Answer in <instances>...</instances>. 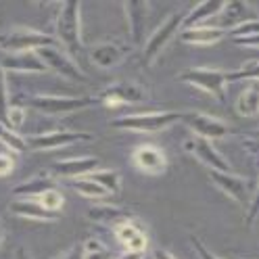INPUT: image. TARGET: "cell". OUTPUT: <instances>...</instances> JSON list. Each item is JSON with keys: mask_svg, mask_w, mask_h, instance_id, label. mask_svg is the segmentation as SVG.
I'll use <instances>...</instances> for the list:
<instances>
[{"mask_svg": "<svg viewBox=\"0 0 259 259\" xmlns=\"http://www.w3.org/2000/svg\"><path fill=\"white\" fill-rule=\"evenodd\" d=\"M230 38L234 40V44L238 46H247V48H257L259 46V25H257V17L240 23L238 27H234L230 31Z\"/></svg>", "mask_w": 259, "mask_h": 259, "instance_id": "cell-26", "label": "cell"}, {"mask_svg": "<svg viewBox=\"0 0 259 259\" xmlns=\"http://www.w3.org/2000/svg\"><path fill=\"white\" fill-rule=\"evenodd\" d=\"M236 113L240 117H257L259 113V92H257V82H249L247 88L238 94L236 101Z\"/></svg>", "mask_w": 259, "mask_h": 259, "instance_id": "cell-25", "label": "cell"}, {"mask_svg": "<svg viewBox=\"0 0 259 259\" xmlns=\"http://www.w3.org/2000/svg\"><path fill=\"white\" fill-rule=\"evenodd\" d=\"M0 67L5 71H19V73H46V65L36 53H15L0 57Z\"/></svg>", "mask_w": 259, "mask_h": 259, "instance_id": "cell-20", "label": "cell"}, {"mask_svg": "<svg viewBox=\"0 0 259 259\" xmlns=\"http://www.w3.org/2000/svg\"><path fill=\"white\" fill-rule=\"evenodd\" d=\"M36 201L42 205V209H46L48 213H55V215H59V211L63 209V203H65L63 194H61L57 188H48V190H44Z\"/></svg>", "mask_w": 259, "mask_h": 259, "instance_id": "cell-32", "label": "cell"}, {"mask_svg": "<svg viewBox=\"0 0 259 259\" xmlns=\"http://www.w3.org/2000/svg\"><path fill=\"white\" fill-rule=\"evenodd\" d=\"M188 242H190V247L194 249V253H197L199 259H222V257H218L213 251H209L207 245H205V242H203L199 236H194V234H192V236L188 238Z\"/></svg>", "mask_w": 259, "mask_h": 259, "instance_id": "cell-35", "label": "cell"}, {"mask_svg": "<svg viewBox=\"0 0 259 259\" xmlns=\"http://www.w3.org/2000/svg\"><path fill=\"white\" fill-rule=\"evenodd\" d=\"M5 238H7V232H5V226L0 224V247H3V242H5Z\"/></svg>", "mask_w": 259, "mask_h": 259, "instance_id": "cell-43", "label": "cell"}, {"mask_svg": "<svg viewBox=\"0 0 259 259\" xmlns=\"http://www.w3.org/2000/svg\"><path fill=\"white\" fill-rule=\"evenodd\" d=\"M57 44L55 36L44 34V31L31 29L25 25H15L0 34V53L15 55V53H36L44 46Z\"/></svg>", "mask_w": 259, "mask_h": 259, "instance_id": "cell-2", "label": "cell"}, {"mask_svg": "<svg viewBox=\"0 0 259 259\" xmlns=\"http://www.w3.org/2000/svg\"><path fill=\"white\" fill-rule=\"evenodd\" d=\"M153 259H178V257H174L167 249H153Z\"/></svg>", "mask_w": 259, "mask_h": 259, "instance_id": "cell-40", "label": "cell"}, {"mask_svg": "<svg viewBox=\"0 0 259 259\" xmlns=\"http://www.w3.org/2000/svg\"><path fill=\"white\" fill-rule=\"evenodd\" d=\"M13 169H15V155L0 153V178L13 174Z\"/></svg>", "mask_w": 259, "mask_h": 259, "instance_id": "cell-37", "label": "cell"}, {"mask_svg": "<svg viewBox=\"0 0 259 259\" xmlns=\"http://www.w3.org/2000/svg\"><path fill=\"white\" fill-rule=\"evenodd\" d=\"M130 159H132V165L138 171L147 176H161L167 171V165H169L165 151L157 147V144H138L132 151Z\"/></svg>", "mask_w": 259, "mask_h": 259, "instance_id": "cell-14", "label": "cell"}, {"mask_svg": "<svg viewBox=\"0 0 259 259\" xmlns=\"http://www.w3.org/2000/svg\"><path fill=\"white\" fill-rule=\"evenodd\" d=\"M94 140L88 132H44V134H31L25 138L27 151H59L67 149L75 142H90Z\"/></svg>", "mask_w": 259, "mask_h": 259, "instance_id": "cell-12", "label": "cell"}, {"mask_svg": "<svg viewBox=\"0 0 259 259\" xmlns=\"http://www.w3.org/2000/svg\"><path fill=\"white\" fill-rule=\"evenodd\" d=\"M242 147H245V151H247V155L251 159V163L255 165L257 163V136H255V132L242 136Z\"/></svg>", "mask_w": 259, "mask_h": 259, "instance_id": "cell-36", "label": "cell"}, {"mask_svg": "<svg viewBox=\"0 0 259 259\" xmlns=\"http://www.w3.org/2000/svg\"><path fill=\"white\" fill-rule=\"evenodd\" d=\"M257 71H259V63L257 59H251L245 65H240L238 69L226 71V77H228V84L230 82H257Z\"/></svg>", "mask_w": 259, "mask_h": 259, "instance_id": "cell-31", "label": "cell"}, {"mask_svg": "<svg viewBox=\"0 0 259 259\" xmlns=\"http://www.w3.org/2000/svg\"><path fill=\"white\" fill-rule=\"evenodd\" d=\"M82 259H115V255L101 238L92 236L82 242Z\"/></svg>", "mask_w": 259, "mask_h": 259, "instance_id": "cell-30", "label": "cell"}, {"mask_svg": "<svg viewBox=\"0 0 259 259\" xmlns=\"http://www.w3.org/2000/svg\"><path fill=\"white\" fill-rule=\"evenodd\" d=\"M184 149L192 157H197L205 167H209V171H230V163L213 147V142L197 138V136H190V138L184 140Z\"/></svg>", "mask_w": 259, "mask_h": 259, "instance_id": "cell-15", "label": "cell"}, {"mask_svg": "<svg viewBox=\"0 0 259 259\" xmlns=\"http://www.w3.org/2000/svg\"><path fill=\"white\" fill-rule=\"evenodd\" d=\"M48 188H57L55 186V176L51 171H40L36 176H31L29 180L19 182L17 186H13V197L15 199H38L40 194Z\"/></svg>", "mask_w": 259, "mask_h": 259, "instance_id": "cell-21", "label": "cell"}, {"mask_svg": "<svg viewBox=\"0 0 259 259\" xmlns=\"http://www.w3.org/2000/svg\"><path fill=\"white\" fill-rule=\"evenodd\" d=\"M101 161L99 157L92 155H84V157H71V159H61L51 167V174L55 178H67V180H73V178H82L88 176L90 171L99 169Z\"/></svg>", "mask_w": 259, "mask_h": 259, "instance_id": "cell-17", "label": "cell"}, {"mask_svg": "<svg viewBox=\"0 0 259 259\" xmlns=\"http://www.w3.org/2000/svg\"><path fill=\"white\" fill-rule=\"evenodd\" d=\"M130 53H132V44L121 40V38H109V40H101L88 48V61L99 67L103 71L113 69L121 65Z\"/></svg>", "mask_w": 259, "mask_h": 259, "instance_id": "cell-10", "label": "cell"}, {"mask_svg": "<svg viewBox=\"0 0 259 259\" xmlns=\"http://www.w3.org/2000/svg\"><path fill=\"white\" fill-rule=\"evenodd\" d=\"M151 99L149 88L142 82L136 79H121V82H113L109 84L99 96V101L103 107L115 109V107H123V105H138V103H147Z\"/></svg>", "mask_w": 259, "mask_h": 259, "instance_id": "cell-5", "label": "cell"}, {"mask_svg": "<svg viewBox=\"0 0 259 259\" xmlns=\"http://www.w3.org/2000/svg\"><path fill=\"white\" fill-rule=\"evenodd\" d=\"M222 0H205V3H199L197 7H192L186 17H184V27H197V25H205V21L209 19H215V15L222 9Z\"/></svg>", "mask_w": 259, "mask_h": 259, "instance_id": "cell-24", "label": "cell"}, {"mask_svg": "<svg viewBox=\"0 0 259 259\" xmlns=\"http://www.w3.org/2000/svg\"><path fill=\"white\" fill-rule=\"evenodd\" d=\"M117 259H144V255H138V253H123V255H119Z\"/></svg>", "mask_w": 259, "mask_h": 259, "instance_id": "cell-42", "label": "cell"}, {"mask_svg": "<svg viewBox=\"0 0 259 259\" xmlns=\"http://www.w3.org/2000/svg\"><path fill=\"white\" fill-rule=\"evenodd\" d=\"M9 84H7V71L0 67V123L7 125V117H9Z\"/></svg>", "mask_w": 259, "mask_h": 259, "instance_id": "cell-33", "label": "cell"}, {"mask_svg": "<svg viewBox=\"0 0 259 259\" xmlns=\"http://www.w3.org/2000/svg\"><path fill=\"white\" fill-rule=\"evenodd\" d=\"M9 213L21 220H34V222H57L55 213H48L46 209L36 199H13L9 203Z\"/></svg>", "mask_w": 259, "mask_h": 259, "instance_id": "cell-23", "label": "cell"}, {"mask_svg": "<svg viewBox=\"0 0 259 259\" xmlns=\"http://www.w3.org/2000/svg\"><path fill=\"white\" fill-rule=\"evenodd\" d=\"M59 259H82V242H77L71 249H67Z\"/></svg>", "mask_w": 259, "mask_h": 259, "instance_id": "cell-39", "label": "cell"}, {"mask_svg": "<svg viewBox=\"0 0 259 259\" xmlns=\"http://www.w3.org/2000/svg\"><path fill=\"white\" fill-rule=\"evenodd\" d=\"M71 190H75L77 194H82L84 199H90V201H103V199H109V192L99 186L94 180H90L88 176H82V178H73V180L67 182Z\"/></svg>", "mask_w": 259, "mask_h": 259, "instance_id": "cell-27", "label": "cell"}, {"mask_svg": "<svg viewBox=\"0 0 259 259\" xmlns=\"http://www.w3.org/2000/svg\"><path fill=\"white\" fill-rule=\"evenodd\" d=\"M253 19L251 13V5L245 3V0H230V3H224L220 13L215 15V21L222 31H232L234 27H238L240 23H245Z\"/></svg>", "mask_w": 259, "mask_h": 259, "instance_id": "cell-19", "label": "cell"}, {"mask_svg": "<svg viewBox=\"0 0 259 259\" xmlns=\"http://www.w3.org/2000/svg\"><path fill=\"white\" fill-rule=\"evenodd\" d=\"M115 232L119 245L125 249V253H138V255H144L149 247V236H147V230L140 226L138 218L136 220H127L123 224H119L117 228H113Z\"/></svg>", "mask_w": 259, "mask_h": 259, "instance_id": "cell-16", "label": "cell"}, {"mask_svg": "<svg viewBox=\"0 0 259 259\" xmlns=\"http://www.w3.org/2000/svg\"><path fill=\"white\" fill-rule=\"evenodd\" d=\"M178 79L188 86H194L207 94L215 96L220 103L226 101V86H228V77H226V71L222 69H211V67H190L184 69Z\"/></svg>", "mask_w": 259, "mask_h": 259, "instance_id": "cell-9", "label": "cell"}, {"mask_svg": "<svg viewBox=\"0 0 259 259\" xmlns=\"http://www.w3.org/2000/svg\"><path fill=\"white\" fill-rule=\"evenodd\" d=\"M36 55L42 59V63L46 65L48 71H55L57 75L69 79V82H88V73L84 71V67H79V63L63 51L59 44L53 46H44L40 51H36Z\"/></svg>", "mask_w": 259, "mask_h": 259, "instance_id": "cell-6", "label": "cell"}, {"mask_svg": "<svg viewBox=\"0 0 259 259\" xmlns=\"http://www.w3.org/2000/svg\"><path fill=\"white\" fill-rule=\"evenodd\" d=\"M178 121H180V111H147V113H132V115H121L111 119V127L127 130V132L155 134Z\"/></svg>", "mask_w": 259, "mask_h": 259, "instance_id": "cell-3", "label": "cell"}, {"mask_svg": "<svg viewBox=\"0 0 259 259\" xmlns=\"http://www.w3.org/2000/svg\"><path fill=\"white\" fill-rule=\"evenodd\" d=\"M209 180L213 182V186L218 190H222L226 197L232 199L242 209H247L249 203L257 197L255 182L247 180V178H242L238 174H232V171H209Z\"/></svg>", "mask_w": 259, "mask_h": 259, "instance_id": "cell-8", "label": "cell"}, {"mask_svg": "<svg viewBox=\"0 0 259 259\" xmlns=\"http://www.w3.org/2000/svg\"><path fill=\"white\" fill-rule=\"evenodd\" d=\"M245 211H247V226H249V228H253L255 222H257V197L249 203V207L245 209Z\"/></svg>", "mask_w": 259, "mask_h": 259, "instance_id": "cell-38", "label": "cell"}, {"mask_svg": "<svg viewBox=\"0 0 259 259\" xmlns=\"http://www.w3.org/2000/svg\"><path fill=\"white\" fill-rule=\"evenodd\" d=\"M23 121H25V109L21 107V105H13L11 103V107H9V117H7V127H11V130H17L23 125Z\"/></svg>", "mask_w": 259, "mask_h": 259, "instance_id": "cell-34", "label": "cell"}, {"mask_svg": "<svg viewBox=\"0 0 259 259\" xmlns=\"http://www.w3.org/2000/svg\"><path fill=\"white\" fill-rule=\"evenodd\" d=\"M178 38H180V42H184V44L209 46V44H215L222 38H226V31H222L215 25L205 23V25H197V27H184V29H180Z\"/></svg>", "mask_w": 259, "mask_h": 259, "instance_id": "cell-22", "label": "cell"}, {"mask_svg": "<svg viewBox=\"0 0 259 259\" xmlns=\"http://www.w3.org/2000/svg\"><path fill=\"white\" fill-rule=\"evenodd\" d=\"M55 34L57 44L75 61L84 53L82 38V5L69 0V3H55Z\"/></svg>", "mask_w": 259, "mask_h": 259, "instance_id": "cell-1", "label": "cell"}, {"mask_svg": "<svg viewBox=\"0 0 259 259\" xmlns=\"http://www.w3.org/2000/svg\"><path fill=\"white\" fill-rule=\"evenodd\" d=\"M96 103L92 96H57V94H34L27 99V105L46 115H69Z\"/></svg>", "mask_w": 259, "mask_h": 259, "instance_id": "cell-7", "label": "cell"}, {"mask_svg": "<svg viewBox=\"0 0 259 259\" xmlns=\"http://www.w3.org/2000/svg\"><path fill=\"white\" fill-rule=\"evenodd\" d=\"M184 17L186 11H174L163 19V23H159V27L149 34V38L144 40V48H142V63L151 67V65L161 57V53L165 51V46L180 34V29L184 25Z\"/></svg>", "mask_w": 259, "mask_h": 259, "instance_id": "cell-4", "label": "cell"}, {"mask_svg": "<svg viewBox=\"0 0 259 259\" xmlns=\"http://www.w3.org/2000/svg\"><path fill=\"white\" fill-rule=\"evenodd\" d=\"M88 178H90V180H94L99 186H103L109 192V197H117V194L121 192V188H123L119 171L109 169V167L107 169H94V171L88 174Z\"/></svg>", "mask_w": 259, "mask_h": 259, "instance_id": "cell-28", "label": "cell"}, {"mask_svg": "<svg viewBox=\"0 0 259 259\" xmlns=\"http://www.w3.org/2000/svg\"><path fill=\"white\" fill-rule=\"evenodd\" d=\"M180 121L188 130H192L197 138H203V140H209V142L226 138L232 132V127L226 121H222L213 115H207V113H203V111H182Z\"/></svg>", "mask_w": 259, "mask_h": 259, "instance_id": "cell-11", "label": "cell"}, {"mask_svg": "<svg viewBox=\"0 0 259 259\" xmlns=\"http://www.w3.org/2000/svg\"><path fill=\"white\" fill-rule=\"evenodd\" d=\"M88 220L96 226H103V228H117L119 224L127 220H136V215L125 207L101 203V205H92L88 209Z\"/></svg>", "mask_w": 259, "mask_h": 259, "instance_id": "cell-18", "label": "cell"}, {"mask_svg": "<svg viewBox=\"0 0 259 259\" xmlns=\"http://www.w3.org/2000/svg\"><path fill=\"white\" fill-rule=\"evenodd\" d=\"M15 259H34V257H31V253L25 247H19L17 251H15Z\"/></svg>", "mask_w": 259, "mask_h": 259, "instance_id": "cell-41", "label": "cell"}, {"mask_svg": "<svg viewBox=\"0 0 259 259\" xmlns=\"http://www.w3.org/2000/svg\"><path fill=\"white\" fill-rule=\"evenodd\" d=\"M0 144L13 155H19L23 151H27V144H25V136H21L19 132H15V130L7 127L0 123Z\"/></svg>", "mask_w": 259, "mask_h": 259, "instance_id": "cell-29", "label": "cell"}, {"mask_svg": "<svg viewBox=\"0 0 259 259\" xmlns=\"http://www.w3.org/2000/svg\"><path fill=\"white\" fill-rule=\"evenodd\" d=\"M149 11H151V5L147 0H127V3H123L127 38L132 46H138V44H142V40H147Z\"/></svg>", "mask_w": 259, "mask_h": 259, "instance_id": "cell-13", "label": "cell"}]
</instances>
